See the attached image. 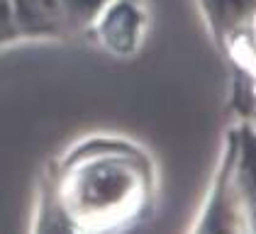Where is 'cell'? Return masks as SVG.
<instances>
[{"instance_id": "1", "label": "cell", "mask_w": 256, "mask_h": 234, "mask_svg": "<svg viewBox=\"0 0 256 234\" xmlns=\"http://www.w3.org/2000/svg\"><path fill=\"white\" fill-rule=\"evenodd\" d=\"M18 37V24H15V12L10 0H0V44Z\"/></svg>"}]
</instances>
